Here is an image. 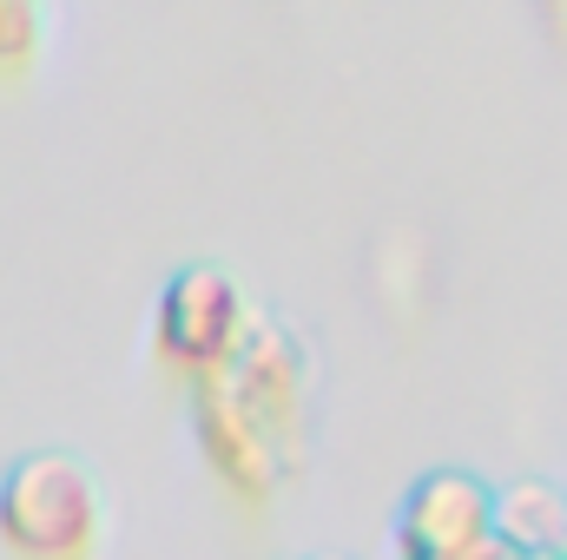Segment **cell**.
I'll return each mask as SVG.
<instances>
[{"label": "cell", "mask_w": 567, "mask_h": 560, "mask_svg": "<svg viewBox=\"0 0 567 560\" xmlns=\"http://www.w3.org/2000/svg\"><path fill=\"white\" fill-rule=\"evenodd\" d=\"M100 528V495L80 462L27 455L0 481V541L27 560H80Z\"/></svg>", "instance_id": "1"}, {"label": "cell", "mask_w": 567, "mask_h": 560, "mask_svg": "<svg viewBox=\"0 0 567 560\" xmlns=\"http://www.w3.org/2000/svg\"><path fill=\"white\" fill-rule=\"evenodd\" d=\"M152 336H158L165 363H178V370H198V376L225 370L245 350V290H238V278L218 271V265L178 271L158 297Z\"/></svg>", "instance_id": "2"}, {"label": "cell", "mask_w": 567, "mask_h": 560, "mask_svg": "<svg viewBox=\"0 0 567 560\" xmlns=\"http://www.w3.org/2000/svg\"><path fill=\"white\" fill-rule=\"evenodd\" d=\"M495 535V495L475 475H429L403 501V554L410 560H468Z\"/></svg>", "instance_id": "3"}, {"label": "cell", "mask_w": 567, "mask_h": 560, "mask_svg": "<svg viewBox=\"0 0 567 560\" xmlns=\"http://www.w3.org/2000/svg\"><path fill=\"white\" fill-rule=\"evenodd\" d=\"M198 435H205L212 462H218L238 488H251V495L271 488V468H278V455H271V422L231 390V376L198 390Z\"/></svg>", "instance_id": "4"}, {"label": "cell", "mask_w": 567, "mask_h": 560, "mask_svg": "<svg viewBox=\"0 0 567 560\" xmlns=\"http://www.w3.org/2000/svg\"><path fill=\"white\" fill-rule=\"evenodd\" d=\"M561 521H567L561 495H548L542 481H522V488H508V495L495 501V535L528 560H548V548L561 541Z\"/></svg>", "instance_id": "5"}, {"label": "cell", "mask_w": 567, "mask_h": 560, "mask_svg": "<svg viewBox=\"0 0 567 560\" xmlns=\"http://www.w3.org/2000/svg\"><path fill=\"white\" fill-rule=\"evenodd\" d=\"M27 0H0V53H20L27 46Z\"/></svg>", "instance_id": "6"}]
</instances>
